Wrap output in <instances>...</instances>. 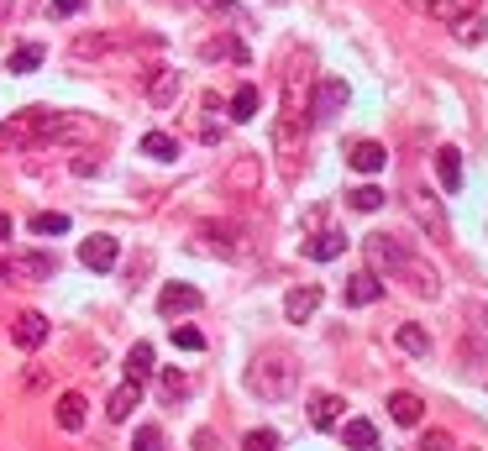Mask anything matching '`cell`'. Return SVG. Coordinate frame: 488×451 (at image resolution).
Listing matches in <instances>:
<instances>
[{
  "label": "cell",
  "instance_id": "cell-14",
  "mask_svg": "<svg viewBox=\"0 0 488 451\" xmlns=\"http://www.w3.org/2000/svg\"><path fill=\"white\" fill-rule=\"evenodd\" d=\"M237 237H242V231H237L231 221H205V226H200V247H211V252H221V257L237 252Z\"/></svg>",
  "mask_w": 488,
  "mask_h": 451
},
{
  "label": "cell",
  "instance_id": "cell-4",
  "mask_svg": "<svg viewBox=\"0 0 488 451\" xmlns=\"http://www.w3.org/2000/svg\"><path fill=\"white\" fill-rule=\"evenodd\" d=\"M410 215H415V226H420L430 241H452V221H447L441 200H436L430 189H410Z\"/></svg>",
  "mask_w": 488,
  "mask_h": 451
},
{
  "label": "cell",
  "instance_id": "cell-40",
  "mask_svg": "<svg viewBox=\"0 0 488 451\" xmlns=\"http://www.w3.org/2000/svg\"><path fill=\"white\" fill-rule=\"evenodd\" d=\"M457 37H462V42H483V22H478V16L457 22Z\"/></svg>",
  "mask_w": 488,
  "mask_h": 451
},
{
  "label": "cell",
  "instance_id": "cell-7",
  "mask_svg": "<svg viewBox=\"0 0 488 451\" xmlns=\"http://www.w3.org/2000/svg\"><path fill=\"white\" fill-rule=\"evenodd\" d=\"M53 273V257L42 252H27V257H0V284H37Z\"/></svg>",
  "mask_w": 488,
  "mask_h": 451
},
{
  "label": "cell",
  "instance_id": "cell-17",
  "mask_svg": "<svg viewBox=\"0 0 488 451\" xmlns=\"http://www.w3.org/2000/svg\"><path fill=\"white\" fill-rule=\"evenodd\" d=\"M341 415H347V399H336V393H315V399H310V425H315V430H331Z\"/></svg>",
  "mask_w": 488,
  "mask_h": 451
},
{
  "label": "cell",
  "instance_id": "cell-11",
  "mask_svg": "<svg viewBox=\"0 0 488 451\" xmlns=\"http://www.w3.org/2000/svg\"><path fill=\"white\" fill-rule=\"evenodd\" d=\"M11 341H16L22 352H37V347L48 341V315H37V310H22V315L11 320Z\"/></svg>",
  "mask_w": 488,
  "mask_h": 451
},
{
  "label": "cell",
  "instance_id": "cell-29",
  "mask_svg": "<svg viewBox=\"0 0 488 451\" xmlns=\"http://www.w3.org/2000/svg\"><path fill=\"white\" fill-rule=\"evenodd\" d=\"M142 152L158 158V163H174V158H179V142H174L168 131H148V137H142Z\"/></svg>",
  "mask_w": 488,
  "mask_h": 451
},
{
  "label": "cell",
  "instance_id": "cell-10",
  "mask_svg": "<svg viewBox=\"0 0 488 451\" xmlns=\"http://www.w3.org/2000/svg\"><path fill=\"white\" fill-rule=\"evenodd\" d=\"M205 304V294L194 289V284H163V294H158V310L163 315H194Z\"/></svg>",
  "mask_w": 488,
  "mask_h": 451
},
{
  "label": "cell",
  "instance_id": "cell-37",
  "mask_svg": "<svg viewBox=\"0 0 488 451\" xmlns=\"http://www.w3.org/2000/svg\"><path fill=\"white\" fill-rule=\"evenodd\" d=\"M174 347H179V352H200V347H205V336L194 331V326H179V331H174Z\"/></svg>",
  "mask_w": 488,
  "mask_h": 451
},
{
  "label": "cell",
  "instance_id": "cell-24",
  "mask_svg": "<svg viewBox=\"0 0 488 451\" xmlns=\"http://www.w3.org/2000/svg\"><path fill=\"white\" fill-rule=\"evenodd\" d=\"M137 399H142V383H116V393H111V404H105V415L111 420H131V410H137Z\"/></svg>",
  "mask_w": 488,
  "mask_h": 451
},
{
  "label": "cell",
  "instance_id": "cell-8",
  "mask_svg": "<svg viewBox=\"0 0 488 451\" xmlns=\"http://www.w3.org/2000/svg\"><path fill=\"white\" fill-rule=\"evenodd\" d=\"M341 105H347V79H321L315 95H310V126H315V121H331Z\"/></svg>",
  "mask_w": 488,
  "mask_h": 451
},
{
  "label": "cell",
  "instance_id": "cell-36",
  "mask_svg": "<svg viewBox=\"0 0 488 451\" xmlns=\"http://www.w3.org/2000/svg\"><path fill=\"white\" fill-rule=\"evenodd\" d=\"M242 451H278V430H268V425H263V430H247Z\"/></svg>",
  "mask_w": 488,
  "mask_h": 451
},
{
  "label": "cell",
  "instance_id": "cell-30",
  "mask_svg": "<svg viewBox=\"0 0 488 451\" xmlns=\"http://www.w3.org/2000/svg\"><path fill=\"white\" fill-rule=\"evenodd\" d=\"M258 100H263L258 85H242V90L231 95V111H226V116H231V121H252V116H258Z\"/></svg>",
  "mask_w": 488,
  "mask_h": 451
},
{
  "label": "cell",
  "instance_id": "cell-39",
  "mask_svg": "<svg viewBox=\"0 0 488 451\" xmlns=\"http://www.w3.org/2000/svg\"><path fill=\"white\" fill-rule=\"evenodd\" d=\"M420 451H452V436H447V430H426V436H420Z\"/></svg>",
  "mask_w": 488,
  "mask_h": 451
},
{
  "label": "cell",
  "instance_id": "cell-41",
  "mask_svg": "<svg viewBox=\"0 0 488 451\" xmlns=\"http://www.w3.org/2000/svg\"><path fill=\"white\" fill-rule=\"evenodd\" d=\"M22 383H27V389H48V373H42V367H32V373L22 378Z\"/></svg>",
  "mask_w": 488,
  "mask_h": 451
},
{
  "label": "cell",
  "instance_id": "cell-12",
  "mask_svg": "<svg viewBox=\"0 0 488 451\" xmlns=\"http://www.w3.org/2000/svg\"><path fill=\"white\" fill-rule=\"evenodd\" d=\"M258 184H263V163H258L252 152H247V158H237V163L226 168V189H231V194H252Z\"/></svg>",
  "mask_w": 488,
  "mask_h": 451
},
{
  "label": "cell",
  "instance_id": "cell-43",
  "mask_svg": "<svg viewBox=\"0 0 488 451\" xmlns=\"http://www.w3.org/2000/svg\"><path fill=\"white\" fill-rule=\"evenodd\" d=\"M194 451H215V436H211V430H194Z\"/></svg>",
  "mask_w": 488,
  "mask_h": 451
},
{
  "label": "cell",
  "instance_id": "cell-18",
  "mask_svg": "<svg viewBox=\"0 0 488 451\" xmlns=\"http://www.w3.org/2000/svg\"><path fill=\"white\" fill-rule=\"evenodd\" d=\"M347 304H378L384 300V278L378 273H357V278H347Z\"/></svg>",
  "mask_w": 488,
  "mask_h": 451
},
{
  "label": "cell",
  "instance_id": "cell-27",
  "mask_svg": "<svg viewBox=\"0 0 488 451\" xmlns=\"http://www.w3.org/2000/svg\"><path fill=\"white\" fill-rule=\"evenodd\" d=\"M389 415H394L399 425H420V415H426V404H420L415 393H394V399H389Z\"/></svg>",
  "mask_w": 488,
  "mask_h": 451
},
{
  "label": "cell",
  "instance_id": "cell-26",
  "mask_svg": "<svg viewBox=\"0 0 488 451\" xmlns=\"http://www.w3.org/2000/svg\"><path fill=\"white\" fill-rule=\"evenodd\" d=\"M399 352H410V357H426L430 352V336H426V326H415V320H410V326H399Z\"/></svg>",
  "mask_w": 488,
  "mask_h": 451
},
{
  "label": "cell",
  "instance_id": "cell-23",
  "mask_svg": "<svg viewBox=\"0 0 488 451\" xmlns=\"http://www.w3.org/2000/svg\"><path fill=\"white\" fill-rule=\"evenodd\" d=\"M341 441H347V451H378V425L373 420H347L341 425Z\"/></svg>",
  "mask_w": 488,
  "mask_h": 451
},
{
  "label": "cell",
  "instance_id": "cell-6",
  "mask_svg": "<svg viewBox=\"0 0 488 451\" xmlns=\"http://www.w3.org/2000/svg\"><path fill=\"white\" fill-rule=\"evenodd\" d=\"M363 252H367V263H373V273H399L410 263V247L399 237H367Z\"/></svg>",
  "mask_w": 488,
  "mask_h": 451
},
{
  "label": "cell",
  "instance_id": "cell-44",
  "mask_svg": "<svg viewBox=\"0 0 488 451\" xmlns=\"http://www.w3.org/2000/svg\"><path fill=\"white\" fill-rule=\"evenodd\" d=\"M194 5H211V11H231V0H194Z\"/></svg>",
  "mask_w": 488,
  "mask_h": 451
},
{
  "label": "cell",
  "instance_id": "cell-46",
  "mask_svg": "<svg viewBox=\"0 0 488 451\" xmlns=\"http://www.w3.org/2000/svg\"><path fill=\"white\" fill-rule=\"evenodd\" d=\"M11 5H16V0H0V22H5V16H11Z\"/></svg>",
  "mask_w": 488,
  "mask_h": 451
},
{
  "label": "cell",
  "instance_id": "cell-28",
  "mask_svg": "<svg viewBox=\"0 0 488 451\" xmlns=\"http://www.w3.org/2000/svg\"><path fill=\"white\" fill-rule=\"evenodd\" d=\"M148 373H153V347H148V341H137V347L126 352V378H131V383H142Z\"/></svg>",
  "mask_w": 488,
  "mask_h": 451
},
{
  "label": "cell",
  "instance_id": "cell-25",
  "mask_svg": "<svg viewBox=\"0 0 488 451\" xmlns=\"http://www.w3.org/2000/svg\"><path fill=\"white\" fill-rule=\"evenodd\" d=\"M426 11L436 16V22H447V27H457V22H467L473 11H478V0H426Z\"/></svg>",
  "mask_w": 488,
  "mask_h": 451
},
{
  "label": "cell",
  "instance_id": "cell-13",
  "mask_svg": "<svg viewBox=\"0 0 488 451\" xmlns=\"http://www.w3.org/2000/svg\"><path fill=\"white\" fill-rule=\"evenodd\" d=\"M85 415H90V399H85L79 389L59 393V410H53V420H59V430H68V436H74V430L85 425Z\"/></svg>",
  "mask_w": 488,
  "mask_h": 451
},
{
  "label": "cell",
  "instance_id": "cell-5",
  "mask_svg": "<svg viewBox=\"0 0 488 451\" xmlns=\"http://www.w3.org/2000/svg\"><path fill=\"white\" fill-rule=\"evenodd\" d=\"M111 53H122V32H79L68 42V59L74 63H105Z\"/></svg>",
  "mask_w": 488,
  "mask_h": 451
},
{
  "label": "cell",
  "instance_id": "cell-22",
  "mask_svg": "<svg viewBox=\"0 0 488 451\" xmlns=\"http://www.w3.org/2000/svg\"><path fill=\"white\" fill-rule=\"evenodd\" d=\"M174 95H179V68H168V63H163L153 79H148V100L163 111V105H174Z\"/></svg>",
  "mask_w": 488,
  "mask_h": 451
},
{
  "label": "cell",
  "instance_id": "cell-42",
  "mask_svg": "<svg viewBox=\"0 0 488 451\" xmlns=\"http://www.w3.org/2000/svg\"><path fill=\"white\" fill-rule=\"evenodd\" d=\"M79 5H85V0H53V16H74Z\"/></svg>",
  "mask_w": 488,
  "mask_h": 451
},
{
  "label": "cell",
  "instance_id": "cell-2",
  "mask_svg": "<svg viewBox=\"0 0 488 451\" xmlns=\"http://www.w3.org/2000/svg\"><path fill=\"white\" fill-rule=\"evenodd\" d=\"M294 357H284V352H263L258 362H247V389L258 393L263 404H278V399H289L294 393Z\"/></svg>",
  "mask_w": 488,
  "mask_h": 451
},
{
  "label": "cell",
  "instance_id": "cell-9",
  "mask_svg": "<svg viewBox=\"0 0 488 451\" xmlns=\"http://www.w3.org/2000/svg\"><path fill=\"white\" fill-rule=\"evenodd\" d=\"M116 257H122V241H116V237H85V241H79V263L95 268V273L116 268Z\"/></svg>",
  "mask_w": 488,
  "mask_h": 451
},
{
  "label": "cell",
  "instance_id": "cell-3",
  "mask_svg": "<svg viewBox=\"0 0 488 451\" xmlns=\"http://www.w3.org/2000/svg\"><path fill=\"white\" fill-rule=\"evenodd\" d=\"M305 131H310V111H289V105H278L274 142H278V158H284V174H300V152H305Z\"/></svg>",
  "mask_w": 488,
  "mask_h": 451
},
{
  "label": "cell",
  "instance_id": "cell-1",
  "mask_svg": "<svg viewBox=\"0 0 488 451\" xmlns=\"http://www.w3.org/2000/svg\"><path fill=\"white\" fill-rule=\"evenodd\" d=\"M53 131H59V111L27 105V111H16V116L0 126V152H27V148H37V142H53Z\"/></svg>",
  "mask_w": 488,
  "mask_h": 451
},
{
  "label": "cell",
  "instance_id": "cell-45",
  "mask_svg": "<svg viewBox=\"0 0 488 451\" xmlns=\"http://www.w3.org/2000/svg\"><path fill=\"white\" fill-rule=\"evenodd\" d=\"M11 237V215H0V241Z\"/></svg>",
  "mask_w": 488,
  "mask_h": 451
},
{
  "label": "cell",
  "instance_id": "cell-21",
  "mask_svg": "<svg viewBox=\"0 0 488 451\" xmlns=\"http://www.w3.org/2000/svg\"><path fill=\"white\" fill-rule=\"evenodd\" d=\"M341 252H347V237H341V231H315V237L305 241L310 263H331V257H341Z\"/></svg>",
  "mask_w": 488,
  "mask_h": 451
},
{
  "label": "cell",
  "instance_id": "cell-32",
  "mask_svg": "<svg viewBox=\"0 0 488 451\" xmlns=\"http://www.w3.org/2000/svg\"><path fill=\"white\" fill-rule=\"evenodd\" d=\"M63 231H68V215H59V211L32 215V237H63Z\"/></svg>",
  "mask_w": 488,
  "mask_h": 451
},
{
  "label": "cell",
  "instance_id": "cell-35",
  "mask_svg": "<svg viewBox=\"0 0 488 451\" xmlns=\"http://www.w3.org/2000/svg\"><path fill=\"white\" fill-rule=\"evenodd\" d=\"M347 205H352V211H384V189H378V184H357V189L347 194Z\"/></svg>",
  "mask_w": 488,
  "mask_h": 451
},
{
  "label": "cell",
  "instance_id": "cell-38",
  "mask_svg": "<svg viewBox=\"0 0 488 451\" xmlns=\"http://www.w3.org/2000/svg\"><path fill=\"white\" fill-rule=\"evenodd\" d=\"M131 446H137V451H163V430H158V425H142Z\"/></svg>",
  "mask_w": 488,
  "mask_h": 451
},
{
  "label": "cell",
  "instance_id": "cell-20",
  "mask_svg": "<svg viewBox=\"0 0 488 451\" xmlns=\"http://www.w3.org/2000/svg\"><path fill=\"white\" fill-rule=\"evenodd\" d=\"M436 179L447 194H457L462 189V152L457 148H436Z\"/></svg>",
  "mask_w": 488,
  "mask_h": 451
},
{
  "label": "cell",
  "instance_id": "cell-31",
  "mask_svg": "<svg viewBox=\"0 0 488 451\" xmlns=\"http://www.w3.org/2000/svg\"><path fill=\"white\" fill-rule=\"evenodd\" d=\"M5 68H11V74H32V68H42V48H37V42H22V48L5 59Z\"/></svg>",
  "mask_w": 488,
  "mask_h": 451
},
{
  "label": "cell",
  "instance_id": "cell-19",
  "mask_svg": "<svg viewBox=\"0 0 488 451\" xmlns=\"http://www.w3.org/2000/svg\"><path fill=\"white\" fill-rule=\"evenodd\" d=\"M347 163H352L357 174H378V168L389 163V148H384V142H352V152H347Z\"/></svg>",
  "mask_w": 488,
  "mask_h": 451
},
{
  "label": "cell",
  "instance_id": "cell-15",
  "mask_svg": "<svg viewBox=\"0 0 488 451\" xmlns=\"http://www.w3.org/2000/svg\"><path fill=\"white\" fill-rule=\"evenodd\" d=\"M399 278H404V284H410V289H415L420 300H436V294H441V278H436V273H430L420 257H410V263L399 268Z\"/></svg>",
  "mask_w": 488,
  "mask_h": 451
},
{
  "label": "cell",
  "instance_id": "cell-33",
  "mask_svg": "<svg viewBox=\"0 0 488 451\" xmlns=\"http://www.w3.org/2000/svg\"><path fill=\"white\" fill-rule=\"evenodd\" d=\"M205 59H231V63H247V42H237V37H215V42H205Z\"/></svg>",
  "mask_w": 488,
  "mask_h": 451
},
{
  "label": "cell",
  "instance_id": "cell-34",
  "mask_svg": "<svg viewBox=\"0 0 488 451\" xmlns=\"http://www.w3.org/2000/svg\"><path fill=\"white\" fill-rule=\"evenodd\" d=\"M158 393H163V404H179L184 393H189V383H184V373H174V367H163V373H158Z\"/></svg>",
  "mask_w": 488,
  "mask_h": 451
},
{
  "label": "cell",
  "instance_id": "cell-16",
  "mask_svg": "<svg viewBox=\"0 0 488 451\" xmlns=\"http://www.w3.org/2000/svg\"><path fill=\"white\" fill-rule=\"evenodd\" d=\"M315 310H321V289H315V284H305V289H289V300H284V315H289L294 326H305Z\"/></svg>",
  "mask_w": 488,
  "mask_h": 451
}]
</instances>
